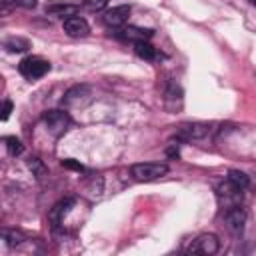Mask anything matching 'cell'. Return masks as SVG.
<instances>
[{
	"instance_id": "15",
	"label": "cell",
	"mask_w": 256,
	"mask_h": 256,
	"mask_svg": "<svg viewBox=\"0 0 256 256\" xmlns=\"http://www.w3.org/2000/svg\"><path fill=\"white\" fill-rule=\"evenodd\" d=\"M4 48L8 50V52H26L28 48H30V42L26 40V38H8L6 42H4Z\"/></svg>"
},
{
	"instance_id": "13",
	"label": "cell",
	"mask_w": 256,
	"mask_h": 256,
	"mask_svg": "<svg viewBox=\"0 0 256 256\" xmlns=\"http://www.w3.org/2000/svg\"><path fill=\"white\" fill-rule=\"evenodd\" d=\"M74 204V198L70 196V198H64V200H60V202H56L54 204V208L50 210V214H48V218H50V222H52V226L56 228L58 224H60V220H62V216L68 212V208Z\"/></svg>"
},
{
	"instance_id": "16",
	"label": "cell",
	"mask_w": 256,
	"mask_h": 256,
	"mask_svg": "<svg viewBox=\"0 0 256 256\" xmlns=\"http://www.w3.org/2000/svg\"><path fill=\"white\" fill-rule=\"evenodd\" d=\"M232 184H236L238 188H248V184H250V178L244 174V172H240V170H228V176H226Z\"/></svg>"
},
{
	"instance_id": "3",
	"label": "cell",
	"mask_w": 256,
	"mask_h": 256,
	"mask_svg": "<svg viewBox=\"0 0 256 256\" xmlns=\"http://www.w3.org/2000/svg\"><path fill=\"white\" fill-rule=\"evenodd\" d=\"M50 70V62L40 58V56H26L20 64H18V72L28 78V80H38L42 78L46 72Z\"/></svg>"
},
{
	"instance_id": "9",
	"label": "cell",
	"mask_w": 256,
	"mask_h": 256,
	"mask_svg": "<svg viewBox=\"0 0 256 256\" xmlns=\"http://www.w3.org/2000/svg\"><path fill=\"white\" fill-rule=\"evenodd\" d=\"M224 222H226V228H228L230 232L240 234L242 228H244V224H246V210L242 208V204H240V206H234V208H230V210H226V212H224Z\"/></svg>"
},
{
	"instance_id": "25",
	"label": "cell",
	"mask_w": 256,
	"mask_h": 256,
	"mask_svg": "<svg viewBox=\"0 0 256 256\" xmlns=\"http://www.w3.org/2000/svg\"><path fill=\"white\" fill-rule=\"evenodd\" d=\"M248 2H250V4H252V6H256V0H248Z\"/></svg>"
},
{
	"instance_id": "22",
	"label": "cell",
	"mask_w": 256,
	"mask_h": 256,
	"mask_svg": "<svg viewBox=\"0 0 256 256\" xmlns=\"http://www.w3.org/2000/svg\"><path fill=\"white\" fill-rule=\"evenodd\" d=\"M10 112H12V102H10V100H4V106H2V114H0V118H2V120H8Z\"/></svg>"
},
{
	"instance_id": "12",
	"label": "cell",
	"mask_w": 256,
	"mask_h": 256,
	"mask_svg": "<svg viewBox=\"0 0 256 256\" xmlns=\"http://www.w3.org/2000/svg\"><path fill=\"white\" fill-rule=\"evenodd\" d=\"M78 10H80L78 4H50V6H46V14L58 16V18H64V20L76 16Z\"/></svg>"
},
{
	"instance_id": "23",
	"label": "cell",
	"mask_w": 256,
	"mask_h": 256,
	"mask_svg": "<svg viewBox=\"0 0 256 256\" xmlns=\"http://www.w3.org/2000/svg\"><path fill=\"white\" fill-rule=\"evenodd\" d=\"M16 4H20L22 8H34L36 6V0H16Z\"/></svg>"
},
{
	"instance_id": "17",
	"label": "cell",
	"mask_w": 256,
	"mask_h": 256,
	"mask_svg": "<svg viewBox=\"0 0 256 256\" xmlns=\"http://www.w3.org/2000/svg\"><path fill=\"white\" fill-rule=\"evenodd\" d=\"M4 142H6V148H8V152H10L12 156H20V154L24 152V144H22L20 138H16V136H6Z\"/></svg>"
},
{
	"instance_id": "11",
	"label": "cell",
	"mask_w": 256,
	"mask_h": 256,
	"mask_svg": "<svg viewBox=\"0 0 256 256\" xmlns=\"http://www.w3.org/2000/svg\"><path fill=\"white\" fill-rule=\"evenodd\" d=\"M86 96H90V86H86V84H76V86H72V88L66 90L64 98H62V104H64V106H72V104H78V102H80L82 98H86Z\"/></svg>"
},
{
	"instance_id": "4",
	"label": "cell",
	"mask_w": 256,
	"mask_h": 256,
	"mask_svg": "<svg viewBox=\"0 0 256 256\" xmlns=\"http://www.w3.org/2000/svg\"><path fill=\"white\" fill-rule=\"evenodd\" d=\"M42 120H44V124L52 136H62L72 124L68 112H64V110H48V112H44Z\"/></svg>"
},
{
	"instance_id": "10",
	"label": "cell",
	"mask_w": 256,
	"mask_h": 256,
	"mask_svg": "<svg viewBox=\"0 0 256 256\" xmlns=\"http://www.w3.org/2000/svg\"><path fill=\"white\" fill-rule=\"evenodd\" d=\"M62 26H64V32H66L70 38H84V36H88V32H90L88 22H86L84 18H80V16L66 18Z\"/></svg>"
},
{
	"instance_id": "7",
	"label": "cell",
	"mask_w": 256,
	"mask_h": 256,
	"mask_svg": "<svg viewBox=\"0 0 256 256\" xmlns=\"http://www.w3.org/2000/svg\"><path fill=\"white\" fill-rule=\"evenodd\" d=\"M208 132H210V126H208V124H202V122H188V124H180V126H178L176 138H178V140H198V138H204Z\"/></svg>"
},
{
	"instance_id": "24",
	"label": "cell",
	"mask_w": 256,
	"mask_h": 256,
	"mask_svg": "<svg viewBox=\"0 0 256 256\" xmlns=\"http://www.w3.org/2000/svg\"><path fill=\"white\" fill-rule=\"evenodd\" d=\"M166 154H168L170 158H174V156H178V146H176V144H172V146H170V148L166 150Z\"/></svg>"
},
{
	"instance_id": "14",
	"label": "cell",
	"mask_w": 256,
	"mask_h": 256,
	"mask_svg": "<svg viewBox=\"0 0 256 256\" xmlns=\"http://www.w3.org/2000/svg\"><path fill=\"white\" fill-rule=\"evenodd\" d=\"M134 52H136V56L142 58V60H154V58H156V48H154L148 40L136 42V44H134Z\"/></svg>"
},
{
	"instance_id": "21",
	"label": "cell",
	"mask_w": 256,
	"mask_h": 256,
	"mask_svg": "<svg viewBox=\"0 0 256 256\" xmlns=\"http://www.w3.org/2000/svg\"><path fill=\"white\" fill-rule=\"evenodd\" d=\"M2 234H4V240L8 242V246H16V244H20V242H22V240H18V234H16V232L4 230Z\"/></svg>"
},
{
	"instance_id": "18",
	"label": "cell",
	"mask_w": 256,
	"mask_h": 256,
	"mask_svg": "<svg viewBox=\"0 0 256 256\" xmlns=\"http://www.w3.org/2000/svg\"><path fill=\"white\" fill-rule=\"evenodd\" d=\"M28 168L36 174V178H38V180L46 176V168H44V164H42V160H40V158H30V160H28Z\"/></svg>"
},
{
	"instance_id": "2",
	"label": "cell",
	"mask_w": 256,
	"mask_h": 256,
	"mask_svg": "<svg viewBox=\"0 0 256 256\" xmlns=\"http://www.w3.org/2000/svg\"><path fill=\"white\" fill-rule=\"evenodd\" d=\"M216 196H218V202H220L222 210L226 212V210H230V208L242 204L244 192H242V188H238L236 184H232L230 180H226V182L218 184V188H216Z\"/></svg>"
},
{
	"instance_id": "8",
	"label": "cell",
	"mask_w": 256,
	"mask_h": 256,
	"mask_svg": "<svg viewBox=\"0 0 256 256\" xmlns=\"http://www.w3.org/2000/svg\"><path fill=\"white\" fill-rule=\"evenodd\" d=\"M128 16H130V6L122 4V6H114V8L106 10L104 16H102V20H104V24L108 28H122L126 24Z\"/></svg>"
},
{
	"instance_id": "6",
	"label": "cell",
	"mask_w": 256,
	"mask_h": 256,
	"mask_svg": "<svg viewBox=\"0 0 256 256\" xmlns=\"http://www.w3.org/2000/svg\"><path fill=\"white\" fill-rule=\"evenodd\" d=\"M152 30L148 28H140V26H124V28H118L114 32V36L122 42H142V40H150L152 38Z\"/></svg>"
},
{
	"instance_id": "20",
	"label": "cell",
	"mask_w": 256,
	"mask_h": 256,
	"mask_svg": "<svg viewBox=\"0 0 256 256\" xmlns=\"http://www.w3.org/2000/svg\"><path fill=\"white\" fill-rule=\"evenodd\" d=\"M62 166H64V168H68V170H76V172H84V166H82L80 162H76L74 158H66V160H62Z\"/></svg>"
},
{
	"instance_id": "19",
	"label": "cell",
	"mask_w": 256,
	"mask_h": 256,
	"mask_svg": "<svg viewBox=\"0 0 256 256\" xmlns=\"http://www.w3.org/2000/svg\"><path fill=\"white\" fill-rule=\"evenodd\" d=\"M108 2L110 0H86V8L90 12H100V10H104L108 6Z\"/></svg>"
},
{
	"instance_id": "1",
	"label": "cell",
	"mask_w": 256,
	"mask_h": 256,
	"mask_svg": "<svg viewBox=\"0 0 256 256\" xmlns=\"http://www.w3.org/2000/svg\"><path fill=\"white\" fill-rule=\"evenodd\" d=\"M130 174L138 182H152L168 174V166L160 162H140L130 168Z\"/></svg>"
},
{
	"instance_id": "5",
	"label": "cell",
	"mask_w": 256,
	"mask_h": 256,
	"mask_svg": "<svg viewBox=\"0 0 256 256\" xmlns=\"http://www.w3.org/2000/svg\"><path fill=\"white\" fill-rule=\"evenodd\" d=\"M218 248H220V240H218V236L212 234V232H204V234H200L198 238H194V242L190 244L188 252L210 256V254H216Z\"/></svg>"
}]
</instances>
